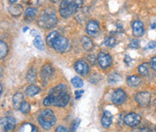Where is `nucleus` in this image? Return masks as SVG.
Masks as SVG:
<instances>
[{
    "label": "nucleus",
    "instance_id": "f257e3e1",
    "mask_svg": "<svg viewBox=\"0 0 156 132\" xmlns=\"http://www.w3.org/2000/svg\"><path fill=\"white\" fill-rule=\"evenodd\" d=\"M38 121L44 130H50L55 124L56 118L52 110L50 109H45L40 113L38 117Z\"/></svg>",
    "mask_w": 156,
    "mask_h": 132
},
{
    "label": "nucleus",
    "instance_id": "f03ea898",
    "mask_svg": "<svg viewBox=\"0 0 156 132\" xmlns=\"http://www.w3.org/2000/svg\"><path fill=\"white\" fill-rule=\"evenodd\" d=\"M58 22V18L55 15V12L49 13L48 11L43 14L38 19V25L44 29H51L56 26Z\"/></svg>",
    "mask_w": 156,
    "mask_h": 132
},
{
    "label": "nucleus",
    "instance_id": "7ed1b4c3",
    "mask_svg": "<svg viewBox=\"0 0 156 132\" xmlns=\"http://www.w3.org/2000/svg\"><path fill=\"white\" fill-rule=\"evenodd\" d=\"M69 98L70 97H69V94L67 92V90H64L61 93H59L58 95H56L54 97L53 105L58 106V107H64L69 103Z\"/></svg>",
    "mask_w": 156,
    "mask_h": 132
},
{
    "label": "nucleus",
    "instance_id": "20e7f679",
    "mask_svg": "<svg viewBox=\"0 0 156 132\" xmlns=\"http://www.w3.org/2000/svg\"><path fill=\"white\" fill-rule=\"evenodd\" d=\"M69 41H68V39H66L65 37H63V36H59L57 39H56V41L54 42V43L52 45V48L56 50V51H58V52H61V53H62V52H65L66 50H67V49L69 48Z\"/></svg>",
    "mask_w": 156,
    "mask_h": 132
},
{
    "label": "nucleus",
    "instance_id": "39448f33",
    "mask_svg": "<svg viewBox=\"0 0 156 132\" xmlns=\"http://www.w3.org/2000/svg\"><path fill=\"white\" fill-rule=\"evenodd\" d=\"M135 101L141 107H146L151 101V94L148 92H139L135 95Z\"/></svg>",
    "mask_w": 156,
    "mask_h": 132
},
{
    "label": "nucleus",
    "instance_id": "423d86ee",
    "mask_svg": "<svg viewBox=\"0 0 156 132\" xmlns=\"http://www.w3.org/2000/svg\"><path fill=\"white\" fill-rule=\"evenodd\" d=\"M142 118L139 114L135 112H131L126 114V116L124 118V122L129 127H135L141 123Z\"/></svg>",
    "mask_w": 156,
    "mask_h": 132
},
{
    "label": "nucleus",
    "instance_id": "0eeeda50",
    "mask_svg": "<svg viewBox=\"0 0 156 132\" xmlns=\"http://www.w3.org/2000/svg\"><path fill=\"white\" fill-rule=\"evenodd\" d=\"M98 61L102 68H108L112 65V57L105 52H99L98 55Z\"/></svg>",
    "mask_w": 156,
    "mask_h": 132
},
{
    "label": "nucleus",
    "instance_id": "6e6552de",
    "mask_svg": "<svg viewBox=\"0 0 156 132\" xmlns=\"http://www.w3.org/2000/svg\"><path fill=\"white\" fill-rule=\"evenodd\" d=\"M1 128L4 131L13 130L16 127V120L12 117H5L0 120Z\"/></svg>",
    "mask_w": 156,
    "mask_h": 132
},
{
    "label": "nucleus",
    "instance_id": "1a4fd4ad",
    "mask_svg": "<svg viewBox=\"0 0 156 132\" xmlns=\"http://www.w3.org/2000/svg\"><path fill=\"white\" fill-rule=\"evenodd\" d=\"M111 99L113 103L119 105V104H122L126 100V94L122 89H116L113 93Z\"/></svg>",
    "mask_w": 156,
    "mask_h": 132
},
{
    "label": "nucleus",
    "instance_id": "9d476101",
    "mask_svg": "<svg viewBox=\"0 0 156 132\" xmlns=\"http://www.w3.org/2000/svg\"><path fill=\"white\" fill-rule=\"evenodd\" d=\"M78 9H79L78 5L73 2L72 4H70L69 5H68L66 7L60 8V15L63 18H68V17L71 16L73 14H76Z\"/></svg>",
    "mask_w": 156,
    "mask_h": 132
},
{
    "label": "nucleus",
    "instance_id": "9b49d317",
    "mask_svg": "<svg viewBox=\"0 0 156 132\" xmlns=\"http://www.w3.org/2000/svg\"><path fill=\"white\" fill-rule=\"evenodd\" d=\"M75 70L78 74H80L82 76H85L89 74V65L83 61V60H79L75 63Z\"/></svg>",
    "mask_w": 156,
    "mask_h": 132
},
{
    "label": "nucleus",
    "instance_id": "f8f14e48",
    "mask_svg": "<svg viewBox=\"0 0 156 132\" xmlns=\"http://www.w3.org/2000/svg\"><path fill=\"white\" fill-rule=\"evenodd\" d=\"M132 29H133V34L135 37H141L144 32V23L141 21H134L132 23Z\"/></svg>",
    "mask_w": 156,
    "mask_h": 132
},
{
    "label": "nucleus",
    "instance_id": "ddd939ff",
    "mask_svg": "<svg viewBox=\"0 0 156 132\" xmlns=\"http://www.w3.org/2000/svg\"><path fill=\"white\" fill-rule=\"evenodd\" d=\"M86 29H87L88 34L91 35V36H97L99 32V25L96 21L91 20L88 22Z\"/></svg>",
    "mask_w": 156,
    "mask_h": 132
},
{
    "label": "nucleus",
    "instance_id": "4468645a",
    "mask_svg": "<svg viewBox=\"0 0 156 132\" xmlns=\"http://www.w3.org/2000/svg\"><path fill=\"white\" fill-rule=\"evenodd\" d=\"M53 74H54V68L51 66L50 64H45L44 66L42 67L41 76H42L43 79L47 80L48 78L51 77Z\"/></svg>",
    "mask_w": 156,
    "mask_h": 132
},
{
    "label": "nucleus",
    "instance_id": "2eb2a0df",
    "mask_svg": "<svg viewBox=\"0 0 156 132\" xmlns=\"http://www.w3.org/2000/svg\"><path fill=\"white\" fill-rule=\"evenodd\" d=\"M37 14H38V12H37V10L35 8L29 7V8H27L25 10V13H24V20L26 22H32V21H34L35 19V17L37 16Z\"/></svg>",
    "mask_w": 156,
    "mask_h": 132
},
{
    "label": "nucleus",
    "instance_id": "dca6fc26",
    "mask_svg": "<svg viewBox=\"0 0 156 132\" xmlns=\"http://www.w3.org/2000/svg\"><path fill=\"white\" fill-rule=\"evenodd\" d=\"M101 124L104 128H109L112 124V114L108 110H105L104 116L101 119Z\"/></svg>",
    "mask_w": 156,
    "mask_h": 132
},
{
    "label": "nucleus",
    "instance_id": "f3484780",
    "mask_svg": "<svg viewBox=\"0 0 156 132\" xmlns=\"http://www.w3.org/2000/svg\"><path fill=\"white\" fill-rule=\"evenodd\" d=\"M23 94L22 93H16L13 97V106L15 109H19L23 102Z\"/></svg>",
    "mask_w": 156,
    "mask_h": 132
},
{
    "label": "nucleus",
    "instance_id": "a211bd4d",
    "mask_svg": "<svg viewBox=\"0 0 156 132\" xmlns=\"http://www.w3.org/2000/svg\"><path fill=\"white\" fill-rule=\"evenodd\" d=\"M127 85L131 87H137L141 84V78L138 76H131L126 80Z\"/></svg>",
    "mask_w": 156,
    "mask_h": 132
},
{
    "label": "nucleus",
    "instance_id": "6ab92c4d",
    "mask_svg": "<svg viewBox=\"0 0 156 132\" xmlns=\"http://www.w3.org/2000/svg\"><path fill=\"white\" fill-rule=\"evenodd\" d=\"M40 91H41V89L38 87V86H34V85H32V86H30L29 87L26 89L25 93H26V95L29 96V97H34V96H35L36 94H38V93H40Z\"/></svg>",
    "mask_w": 156,
    "mask_h": 132
},
{
    "label": "nucleus",
    "instance_id": "aec40b11",
    "mask_svg": "<svg viewBox=\"0 0 156 132\" xmlns=\"http://www.w3.org/2000/svg\"><path fill=\"white\" fill-rule=\"evenodd\" d=\"M8 12L12 15H15V16H17V15H20L23 12V7L20 5H11L9 8H8Z\"/></svg>",
    "mask_w": 156,
    "mask_h": 132
},
{
    "label": "nucleus",
    "instance_id": "412c9836",
    "mask_svg": "<svg viewBox=\"0 0 156 132\" xmlns=\"http://www.w3.org/2000/svg\"><path fill=\"white\" fill-rule=\"evenodd\" d=\"M59 36H60V35H59V32H56V31L51 32L46 37V42H47V44H48L49 46L52 47L54 42L56 41V39H57Z\"/></svg>",
    "mask_w": 156,
    "mask_h": 132
},
{
    "label": "nucleus",
    "instance_id": "4be33fe9",
    "mask_svg": "<svg viewBox=\"0 0 156 132\" xmlns=\"http://www.w3.org/2000/svg\"><path fill=\"white\" fill-rule=\"evenodd\" d=\"M81 43H82V47L85 50H91L93 49V42L87 36H83L81 38Z\"/></svg>",
    "mask_w": 156,
    "mask_h": 132
},
{
    "label": "nucleus",
    "instance_id": "5701e85b",
    "mask_svg": "<svg viewBox=\"0 0 156 132\" xmlns=\"http://www.w3.org/2000/svg\"><path fill=\"white\" fill-rule=\"evenodd\" d=\"M149 69H150L149 64L146 63V62L141 64L140 66H138V72H139V74H140L141 76H146L149 74Z\"/></svg>",
    "mask_w": 156,
    "mask_h": 132
},
{
    "label": "nucleus",
    "instance_id": "b1692460",
    "mask_svg": "<svg viewBox=\"0 0 156 132\" xmlns=\"http://www.w3.org/2000/svg\"><path fill=\"white\" fill-rule=\"evenodd\" d=\"M64 90H66V86H64V85H58V86H56L55 87L51 88V90H50V94H51V95H53L54 97L56 96V95H58L59 93H61L62 91H64Z\"/></svg>",
    "mask_w": 156,
    "mask_h": 132
},
{
    "label": "nucleus",
    "instance_id": "393cba45",
    "mask_svg": "<svg viewBox=\"0 0 156 132\" xmlns=\"http://www.w3.org/2000/svg\"><path fill=\"white\" fill-rule=\"evenodd\" d=\"M122 81V77L118 75V74H111L109 75L108 76V83L111 84V85H115V84H118L119 82Z\"/></svg>",
    "mask_w": 156,
    "mask_h": 132
},
{
    "label": "nucleus",
    "instance_id": "a878e982",
    "mask_svg": "<svg viewBox=\"0 0 156 132\" xmlns=\"http://www.w3.org/2000/svg\"><path fill=\"white\" fill-rule=\"evenodd\" d=\"M34 45L38 49H40V50H44V43L42 38H41V36H37V37L34 38Z\"/></svg>",
    "mask_w": 156,
    "mask_h": 132
},
{
    "label": "nucleus",
    "instance_id": "bb28decb",
    "mask_svg": "<svg viewBox=\"0 0 156 132\" xmlns=\"http://www.w3.org/2000/svg\"><path fill=\"white\" fill-rule=\"evenodd\" d=\"M19 131H21V132H23V131L36 132L37 131V129H36V127H35V126H34V125H32V124H29V123H24L22 127L20 128Z\"/></svg>",
    "mask_w": 156,
    "mask_h": 132
},
{
    "label": "nucleus",
    "instance_id": "cd10ccee",
    "mask_svg": "<svg viewBox=\"0 0 156 132\" xmlns=\"http://www.w3.org/2000/svg\"><path fill=\"white\" fill-rule=\"evenodd\" d=\"M7 52H8V48H7L6 44L4 41H1L0 42V57H1V59H4L6 56Z\"/></svg>",
    "mask_w": 156,
    "mask_h": 132
},
{
    "label": "nucleus",
    "instance_id": "c85d7f7f",
    "mask_svg": "<svg viewBox=\"0 0 156 132\" xmlns=\"http://www.w3.org/2000/svg\"><path fill=\"white\" fill-rule=\"evenodd\" d=\"M71 84H72L76 88L82 87L83 85H84L82 79L80 78V77H78V76H75V77H73V78L71 79Z\"/></svg>",
    "mask_w": 156,
    "mask_h": 132
},
{
    "label": "nucleus",
    "instance_id": "c756f323",
    "mask_svg": "<svg viewBox=\"0 0 156 132\" xmlns=\"http://www.w3.org/2000/svg\"><path fill=\"white\" fill-rule=\"evenodd\" d=\"M27 81L29 83H33L34 82L35 80V77H36V73H35V70L34 69H30L27 73Z\"/></svg>",
    "mask_w": 156,
    "mask_h": 132
},
{
    "label": "nucleus",
    "instance_id": "7c9ffc66",
    "mask_svg": "<svg viewBox=\"0 0 156 132\" xmlns=\"http://www.w3.org/2000/svg\"><path fill=\"white\" fill-rule=\"evenodd\" d=\"M30 109H31L30 104H29L27 102H23L22 104H21V106H20V108H19L20 111H21L22 113H23V114L28 113V112L30 111Z\"/></svg>",
    "mask_w": 156,
    "mask_h": 132
},
{
    "label": "nucleus",
    "instance_id": "2f4dec72",
    "mask_svg": "<svg viewBox=\"0 0 156 132\" xmlns=\"http://www.w3.org/2000/svg\"><path fill=\"white\" fill-rule=\"evenodd\" d=\"M53 103H54V96L49 93V95L47 97H45L44 100V105L49 106V105L53 104Z\"/></svg>",
    "mask_w": 156,
    "mask_h": 132
},
{
    "label": "nucleus",
    "instance_id": "473e14b6",
    "mask_svg": "<svg viewBox=\"0 0 156 132\" xmlns=\"http://www.w3.org/2000/svg\"><path fill=\"white\" fill-rule=\"evenodd\" d=\"M80 123V119H76L75 120H73V122H72V124L70 126V131H75L78 129Z\"/></svg>",
    "mask_w": 156,
    "mask_h": 132
},
{
    "label": "nucleus",
    "instance_id": "72a5a7b5",
    "mask_svg": "<svg viewBox=\"0 0 156 132\" xmlns=\"http://www.w3.org/2000/svg\"><path fill=\"white\" fill-rule=\"evenodd\" d=\"M115 38H108L106 41H105V44H106V46H108V47H114L115 45Z\"/></svg>",
    "mask_w": 156,
    "mask_h": 132
},
{
    "label": "nucleus",
    "instance_id": "f704fd0d",
    "mask_svg": "<svg viewBox=\"0 0 156 132\" xmlns=\"http://www.w3.org/2000/svg\"><path fill=\"white\" fill-rule=\"evenodd\" d=\"M73 2H74V0H62L61 5H60V8L66 7V6H68V5H69L70 4H72Z\"/></svg>",
    "mask_w": 156,
    "mask_h": 132
},
{
    "label": "nucleus",
    "instance_id": "c9c22d12",
    "mask_svg": "<svg viewBox=\"0 0 156 132\" xmlns=\"http://www.w3.org/2000/svg\"><path fill=\"white\" fill-rule=\"evenodd\" d=\"M28 5H36L39 3V0H23Z\"/></svg>",
    "mask_w": 156,
    "mask_h": 132
},
{
    "label": "nucleus",
    "instance_id": "e433bc0d",
    "mask_svg": "<svg viewBox=\"0 0 156 132\" xmlns=\"http://www.w3.org/2000/svg\"><path fill=\"white\" fill-rule=\"evenodd\" d=\"M129 47L134 48V49H138L139 48V42L137 40H132L130 44H129Z\"/></svg>",
    "mask_w": 156,
    "mask_h": 132
},
{
    "label": "nucleus",
    "instance_id": "4c0bfd02",
    "mask_svg": "<svg viewBox=\"0 0 156 132\" xmlns=\"http://www.w3.org/2000/svg\"><path fill=\"white\" fill-rule=\"evenodd\" d=\"M150 66H151V67L154 70H156V56L154 57V58H152V59L150 61Z\"/></svg>",
    "mask_w": 156,
    "mask_h": 132
},
{
    "label": "nucleus",
    "instance_id": "58836bf2",
    "mask_svg": "<svg viewBox=\"0 0 156 132\" xmlns=\"http://www.w3.org/2000/svg\"><path fill=\"white\" fill-rule=\"evenodd\" d=\"M83 93H84V91H82V90H78V91H76V92H75L76 99H80V98L83 95Z\"/></svg>",
    "mask_w": 156,
    "mask_h": 132
},
{
    "label": "nucleus",
    "instance_id": "ea45409f",
    "mask_svg": "<svg viewBox=\"0 0 156 132\" xmlns=\"http://www.w3.org/2000/svg\"><path fill=\"white\" fill-rule=\"evenodd\" d=\"M96 59H98V58H96L94 55H89V60L91 64H93V65H94V64L96 63Z\"/></svg>",
    "mask_w": 156,
    "mask_h": 132
},
{
    "label": "nucleus",
    "instance_id": "a19ab883",
    "mask_svg": "<svg viewBox=\"0 0 156 132\" xmlns=\"http://www.w3.org/2000/svg\"><path fill=\"white\" fill-rule=\"evenodd\" d=\"M55 131L56 132H60V131H62V132H66L68 131V130L65 128V127H63V126H59L56 130H55Z\"/></svg>",
    "mask_w": 156,
    "mask_h": 132
},
{
    "label": "nucleus",
    "instance_id": "79ce46f5",
    "mask_svg": "<svg viewBox=\"0 0 156 132\" xmlns=\"http://www.w3.org/2000/svg\"><path fill=\"white\" fill-rule=\"evenodd\" d=\"M156 47V42H151L147 45V49H154Z\"/></svg>",
    "mask_w": 156,
    "mask_h": 132
},
{
    "label": "nucleus",
    "instance_id": "37998d69",
    "mask_svg": "<svg viewBox=\"0 0 156 132\" xmlns=\"http://www.w3.org/2000/svg\"><path fill=\"white\" fill-rule=\"evenodd\" d=\"M130 61H131V59H130V57H129V56H126V58H125V62H126V64H128Z\"/></svg>",
    "mask_w": 156,
    "mask_h": 132
},
{
    "label": "nucleus",
    "instance_id": "c03bdc74",
    "mask_svg": "<svg viewBox=\"0 0 156 132\" xmlns=\"http://www.w3.org/2000/svg\"><path fill=\"white\" fill-rule=\"evenodd\" d=\"M32 35H34V36H35V37H37V36H40V34H39V32H36V31H32Z\"/></svg>",
    "mask_w": 156,
    "mask_h": 132
},
{
    "label": "nucleus",
    "instance_id": "a18cd8bd",
    "mask_svg": "<svg viewBox=\"0 0 156 132\" xmlns=\"http://www.w3.org/2000/svg\"><path fill=\"white\" fill-rule=\"evenodd\" d=\"M8 1H9L10 3H13V4L16 3V2H17V0H8Z\"/></svg>",
    "mask_w": 156,
    "mask_h": 132
},
{
    "label": "nucleus",
    "instance_id": "49530a36",
    "mask_svg": "<svg viewBox=\"0 0 156 132\" xmlns=\"http://www.w3.org/2000/svg\"><path fill=\"white\" fill-rule=\"evenodd\" d=\"M51 2H53V3H57V2H59V1H61V0H51Z\"/></svg>",
    "mask_w": 156,
    "mask_h": 132
},
{
    "label": "nucleus",
    "instance_id": "de8ad7c7",
    "mask_svg": "<svg viewBox=\"0 0 156 132\" xmlns=\"http://www.w3.org/2000/svg\"><path fill=\"white\" fill-rule=\"evenodd\" d=\"M155 26H156L155 23H153V24H152V29H154V27H155Z\"/></svg>",
    "mask_w": 156,
    "mask_h": 132
},
{
    "label": "nucleus",
    "instance_id": "09e8293b",
    "mask_svg": "<svg viewBox=\"0 0 156 132\" xmlns=\"http://www.w3.org/2000/svg\"><path fill=\"white\" fill-rule=\"evenodd\" d=\"M2 93H3V86H2V84H1V94H2Z\"/></svg>",
    "mask_w": 156,
    "mask_h": 132
},
{
    "label": "nucleus",
    "instance_id": "8fccbe9b",
    "mask_svg": "<svg viewBox=\"0 0 156 132\" xmlns=\"http://www.w3.org/2000/svg\"><path fill=\"white\" fill-rule=\"evenodd\" d=\"M27 30H28V27H25V28L23 29V32H26Z\"/></svg>",
    "mask_w": 156,
    "mask_h": 132
},
{
    "label": "nucleus",
    "instance_id": "3c124183",
    "mask_svg": "<svg viewBox=\"0 0 156 132\" xmlns=\"http://www.w3.org/2000/svg\"><path fill=\"white\" fill-rule=\"evenodd\" d=\"M154 105H155V106H156V99H155V100H154Z\"/></svg>",
    "mask_w": 156,
    "mask_h": 132
}]
</instances>
